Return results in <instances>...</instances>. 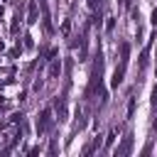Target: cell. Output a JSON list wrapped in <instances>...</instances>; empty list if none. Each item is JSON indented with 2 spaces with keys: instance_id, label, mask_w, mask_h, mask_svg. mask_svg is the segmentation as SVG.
<instances>
[{
  "instance_id": "obj_5",
  "label": "cell",
  "mask_w": 157,
  "mask_h": 157,
  "mask_svg": "<svg viewBox=\"0 0 157 157\" xmlns=\"http://www.w3.org/2000/svg\"><path fill=\"white\" fill-rule=\"evenodd\" d=\"M115 132H118V130H115V128H113V130H110V135H108V137H105V150H108V147H110V145H113V140H115Z\"/></svg>"
},
{
  "instance_id": "obj_4",
  "label": "cell",
  "mask_w": 157,
  "mask_h": 157,
  "mask_svg": "<svg viewBox=\"0 0 157 157\" xmlns=\"http://www.w3.org/2000/svg\"><path fill=\"white\" fill-rule=\"evenodd\" d=\"M59 71H61V64H59V61H52V66H49V78H56Z\"/></svg>"
},
{
  "instance_id": "obj_9",
  "label": "cell",
  "mask_w": 157,
  "mask_h": 157,
  "mask_svg": "<svg viewBox=\"0 0 157 157\" xmlns=\"http://www.w3.org/2000/svg\"><path fill=\"white\" fill-rule=\"evenodd\" d=\"M152 128H155V130H157V115H155V120H152Z\"/></svg>"
},
{
  "instance_id": "obj_6",
  "label": "cell",
  "mask_w": 157,
  "mask_h": 157,
  "mask_svg": "<svg viewBox=\"0 0 157 157\" xmlns=\"http://www.w3.org/2000/svg\"><path fill=\"white\" fill-rule=\"evenodd\" d=\"M132 110H135V98H130V103H128V115H132Z\"/></svg>"
},
{
  "instance_id": "obj_3",
  "label": "cell",
  "mask_w": 157,
  "mask_h": 157,
  "mask_svg": "<svg viewBox=\"0 0 157 157\" xmlns=\"http://www.w3.org/2000/svg\"><path fill=\"white\" fill-rule=\"evenodd\" d=\"M27 22L34 25L37 22V2H29V12H27Z\"/></svg>"
},
{
  "instance_id": "obj_2",
  "label": "cell",
  "mask_w": 157,
  "mask_h": 157,
  "mask_svg": "<svg viewBox=\"0 0 157 157\" xmlns=\"http://www.w3.org/2000/svg\"><path fill=\"white\" fill-rule=\"evenodd\" d=\"M49 125H52V108H44L37 118V135H44L49 130Z\"/></svg>"
},
{
  "instance_id": "obj_7",
  "label": "cell",
  "mask_w": 157,
  "mask_h": 157,
  "mask_svg": "<svg viewBox=\"0 0 157 157\" xmlns=\"http://www.w3.org/2000/svg\"><path fill=\"white\" fill-rule=\"evenodd\" d=\"M69 29H71V22H69V20H66V22H64V25H61V32H64V34H66V32H69Z\"/></svg>"
},
{
  "instance_id": "obj_1",
  "label": "cell",
  "mask_w": 157,
  "mask_h": 157,
  "mask_svg": "<svg viewBox=\"0 0 157 157\" xmlns=\"http://www.w3.org/2000/svg\"><path fill=\"white\" fill-rule=\"evenodd\" d=\"M128 56H130V44H120V66L113 71L110 88H118L123 83V76H125V69H128Z\"/></svg>"
},
{
  "instance_id": "obj_8",
  "label": "cell",
  "mask_w": 157,
  "mask_h": 157,
  "mask_svg": "<svg viewBox=\"0 0 157 157\" xmlns=\"http://www.w3.org/2000/svg\"><path fill=\"white\" fill-rule=\"evenodd\" d=\"M113 25H115V22H113V17H108V22H105V29L110 32V29H113Z\"/></svg>"
}]
</instances>
